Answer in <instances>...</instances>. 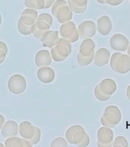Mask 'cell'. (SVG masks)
Returning a JSON list of instances; mask_svg holds the SVG:
<instances>
[{"mask_svg":"<svg viewBox=\"0 0 130 147\" xmlns=\"http://www.w3.org/2000/svg\"><path fill=\"white\" fill-rule=\"evenodd\" d=\"M27 87V82L25 78L20 74H14L8 81V88L9 91L14 94H21Z\"/></svg>","mask_w":130,"mask_h":147,"instance_id":"1","label":"cell"},{"mask_svg":"<svg viewBox=\"0 0 130 147\" xmlns=\"http://www.w3.org/2000/svg\"><path fill=\"white\" fill-rule=\"evenodd\" d=\"M114 133L112 129L102 126L97 132V146L99 147H111L113 145Z\"/></svg>","mask_w":130,"mask_h":147,"instance_id":"2","label":"cell"},{"mask_svg":"<svg viewBox=\"0 0 130 147\" xmlns=\"http://www.w3.org/2000/svg\"><path fill=\"white\" fill-rule=\"evenodd\" d=\"M79 38L82 39L91 38L96 33V25L92 21H84L78 26Z\"/></svg>","mask_w":130,"mask_h":147,"instance_id":"3","label":"cell"},{"mask_svg":"<svg viewBox=\"0 0 130 147\" xmlns=\"http://www.w3.org/2000/svg\"><path fill=\"white\" fill-rule=\"evenodd\" d=\"M95 51L90 47L80 48V51L77 56L78 64L80 66H87L94 61Z\"/></svg>","mask_w":130,"mask_h":147,"instance_id":"4","label":"cell"},{"mask_svg":"<svg viewBox=\"0 0 130 147\" xmlns=\"http://www.w3.org/2000/svg\"><path fill=\"white\" fill-rule=\"evenodd\" d=\"M110 44L111 48L117 51H125L127 50L129 41L125 35L122 34H113L110 38Z\"/></svg>","mask_w":130,"mask_h":147,"instance_id":"5","label":"cell"},{"mask_svg":"<svg viewBox=\"0 0 130 147\" xmlns=\"http://www.w3.org/2000/svg\"><path fill=\"white\" fill-rule=\"evenodd\" d=\"M58 34L59 33L57 31L49 30L48 32H46L40 39L42 43V45L45 48H53L54 46H55L58 43V41L60 39Z\"/></svg>","mask_w":130,"mask_h":147,"instance_id":"6","label":"cell"},{"mask_svg":"<svg viewBox=\"0 0 130 147\" xmlns=\"http://www.w3.org/2000/svg\"><path fill=\"white\" fill-rule=\"evenodd\" d=\"M1 133L3 137L9 138L16 136L18 133V125L14 120H8L5 122L1 127Z\"/></svg>","mask_w":130,"mask_h":147,"instance_id":"7","label":"cell"},{"mask_svg":"<svg viewBox=\"0 0 130 147\" xmlns=\"http://www.w3.org/2000/svg\"><path fill=\"white\" fill-rule=\"evenodd\" d=\"M51 58L56 62L63 61L70 55L68 50L62 45H56L51 48Z\"/></svg>","mask_w":130,"mask_h":147,"instance_id":"8","label":"cell"},{"mask_svg":"<svg viewBox=\"0 0 130 147\" xmlns=\"http://www.w3.org/2000/svg\"><path fill=\"white\" fill-rule=\"evenodd\" d=\"M110 59V51L105 48H101L95 53L94 57V62L95 65L98 67H103L107 64Z\"/></svg>","mask_w":130,"mask_h":147,"instance_id":"9","label":"cell"},{"mask_svg":"<svg viewBox=\"0 0 130 147\" xmlns=\"http://www.w3.org/2000/svg\"><path fill=\"white\" fill-rule=\"evenodd\" d=\"M37 76L38 80L44 84H49L55 80V73L51 67H39L37 72Z\"/></svg>","mask_w":130,"mask_h":147,"instance_id":"10","label":"cell"},{"mask_svg":"<svg viewBox=\"0 0 130 147\" xmlns=\"http://www.w3.org/2000/svg\"><path fill=\"white\" fill-rule=\"evenodd\" d=\"M51 26L44 21H36L31 26V32L34 37L37 39H41L43 34L50 29Z\"/></svg>","mask_w":130,"mask_h":147,"instance_id":"11","label":"cell"},{"mask_svg":"<svg viewBox=\"0 0 130 147\" xmlns=\"http://www.w3.org/2000/svg\"><path fill=\"white\" fill-rule=\"evenodd\" d=\"M97 31L102 35H107L112 30V22L109 16H103L97 20Z\"/></svg>","mask_w":130,"mask_h":147,"instance_id":"12","label":"cell"},{"mask_svg":"<svg viewBox=\"0 0 130 147\" xmlns=\"http://www.w3.org/2000/svg\"><path fill=\"white\" fill-rule=\"evenodd\" d=\"M51 61V55L48 50L39 51L35 55V64L38 67L50 66Z\"/></svg>","mask_w":130,"mask_h":147,"instance_id":"13","label":"cell"},{"mask_svg":"<svg viewBox=\"0 0 130 147\" xmlns=\"http://www.w3.org/2000/svg\"><path fill=\"white\" fill-rule=\"evenodd\" d=\"M130 71V56L129 55H123L118 60L117 64H116V68L115 72L121 74H126Z\"/></svg>","mask_w":130,"mask_h":147,"instance_id":"14","label":"cell"},{"mask_svg":"<svg viewBox=\"0 0 130 147\" xmlns=\"http://www.w3.org/2000/svg\"><path fill=\"white\" fill-rule=\"evenodd\" d=\"M19 135L25 140H28L33 136L35 131V126L28 121H23L19 124L18 126Z\"/></svg>","mask_w":130,"mask_h":147,"instance_id":"15","label":"cell"},{"mask_svg":"<svg viewBox=\"0 0 130 147\" xmlns=\"http://www.w3.org/2000/svg\"><path fill=\"white\" fill-rule=\"evenodd\" d=\"M101 124L109 128H115L120 123V119L111 112H104L100 119Z\"/></svg>","mask_w":130,"mask_h":147,"instance_id":"16","label":"cell"},{"mask_svg":"<svg viewBox=\"0 0 130 147\" xmlns=\"http://www.w3.org/2000/svg\"><path fill=\"white\" fill-rule=\"evenodd\" d=\"M67 2L72 12L80 14L84 13L87 10L88 0H68Z\"/></svg>","mask_w":130,"mask_h":147,"instance_id":"17","label":"cell"},{"mask_svg":"<svg viewBox=\"0 0 130 147\" xmlns=\"http://www.w3.org/2000/svg\"><path fill=\"white\" fill-rule=\"evenodd\" d=\"M62 38L65 39L69 43H74L79 39L78 30L76 26H71L64 29L62 32H60Z\"/></svg>","mask_w":130,"mask_h":147,"instance_id":"18","label":"cell"},{"mask_svg":"<svg viewBox=\"0 0 130 147\" xmlns=\"http://www.w3.org/2000/svg\"><path fill=\"white\" fill-rule=\"evenodd\" d=\"M73 144L77 146L78 147H86L90 144V137L88 134L84 131L78 130L75 133L73 136Z\"/></svg>","mask_w":130,"mask_h":147,"instance_id":"19","label":"cell"},{"mask_svg":"<svg viewBox=\"0 0 130 147\" xmlns=\"http://www.w3.org/2000/svg\"><path fill=\"white\" fill-rule=\"evenodd\" d=\"M55 17L61 24H64V23L68 22L71 21V19L73 18V12L71 11L68 5H67L61 7L57 11Z\"/></svg>","mask_w":130,"mask_h":147,"instance_id":"20","label":"cell"},{"mask_svg":"<svg viewBox=\"0 0 130 147\" xmlns=\"http://www.w3.org/2000/svg\"><path fill=\"white\" fill-rule=\"evenodd\" d=\"M100 89L103 93L107 95L112 96L115 92L117 91V84L111 78H105L100 84Z\"/></svg>","mask_w":130,"mask_h":147,"instance_id":"21","label":"cell"},{"mask_svg":"<svg viewBox=\"0 0 130 147\" xmlns=\"http://www.w3.org/2000/svg\"><path fill=\"white\" fill-rule=\"evenodd\" d=\"M5 146L6 147H29L32 146V145L27 140L24 138H18L16 136H11V137L6 138V140L5 142Z\"/></svg>","mask_w":130,"mask_h":147,"instance_id":"22","label":"cell"},{"mask_svg":"<svg viewBox=\"0 0 130 147\" xmlns=\"http://www.w3.org/2000/svg\"><path fill=\"white\" fill-rule=\"evenodd\" d=\"M25 6L28 9L41 10L44 9V0H25Z\"/></svg>","mask_w":130,"mask_h":147,"instance_id":"23","label":"cell"},{"mask_svg":"<svg viewBox=\"0 0 130 147\" xmlns=\"http://www.w3.org/2000/svg\"><path fill=\"white\" fill-rule=\"evenodd\" d=\"M84 129V127L80 125H74V126H71L70 128H68L67 129L66 133H65V136H66L67 141L71 143V144H73V135L75 134V133L78 130H83Z\"/></svg>","mask_w":130,"mask_h":147,"instance_id":"24","label":"cell"},{"mask_svg":"<svg viewBox=\"0 0 130 147\" xmlns=\"http://www.w3.org/2000/svg\"><path fill=\"white\" fill-rule=\"evenodd\" d=\"M94 95L96 96V98L100 101H102V102H104V101L109 100L111 96L110 95H107L105 93H103L102 91V90L100 89V84H97L96 86V87L94 88Z\"/></svg>","mask_w":130,"mask_h":147,"instance_id":"25","label":"cell"},{"mask_svg":"<svg viewBox=\"0 0 130 147\" xmlns=\"http://www.w3.org/2000/svg\"><path fill=\"white\" fill-rule=\"evenodd\" d=\"M18 30L21 34L23 35H29L32 34L31 32V26L24 24L22 21L19 19L18 22Z\"/></svg>","mask_w":130,"mask_h":147,"instance_id":"26","label":"cell"},{"mask_svg":"<svg viewBox=\"0 0 130 147\" xmlns=\"http://www.w3.org/2000/svg\"><path fill=\"white\" fill-rule=\"evenodd\" d=\"M67 2L65 0H55V2H54V4L51 6V13L54 16H56L57 11L59 10L61 7L67 5Z\"/></svg>","mask_w":130,"mask_h":147,"instance_id":"27","label":"cell"},{"mask_svg":"<svg viewBox=\"0 0 130 147\" xmlns=\"http://www.w3.org/2000/svg\"><path fill=\"white\" fill-rule=\"evenodd\" d=\"M67 141L62 137H57L51 143V147H67Z\"/></svg>","mask_w":130,"mask_h":147,"instance_id":"28","label":"cell"},{"mask_svg":"<svg viewBox=\"0 0 130 147\" xmlns=\"http://www.w3.org/2000/svg\"><path fill=\"white\" fill-rule=\"evenodd\" d=\"M40 140H41V130L38 127H36L35 126V131H34V134L33 135L31 139L28 140V142L31 143L32 146H34V145H36L37 143H38L40 142Z\"/></svg>","mask_w":130,"mask_h":147,"instance_id":"29","label":"cell"},{"mask_svg":"<svg viewBox=\"0 0 130 147\" xmlns=\"http://www.w3.org/2000/svg\"><path fill=\"white\" fill-rule=\"evenodd\" d=\"M113 146H128V141L124 136H117L113 140Z\"/></svg>","mask_w":130,"mask_h":147,"instance_id":"30","label":"cell"},{"mask_svg":"<svg viewBox=\"0 0 130 147\" xmlns=\"http://www.w3.org/2000/svg\"><path fill=\"white\" fill-rule=\"evenodd\" d=\"M37 21H44L46 23H48V25L51 26L53 24V18L52 16L48 13H41L38 16Z\"/></svg>","mask_w":130,"mask_h":147,"instance_id":"31","label":"cell"},{"mask_svg":"<svg viewBox=\"0 0 130 147\" xmlns=\"http://www.w3.org/2000/svg\"><path fill=\"white\" fill-rule=\"evenodd\" d=\"M123 55L121 52H116L114 53L113 55L110 57V67H111V68L112 70L115 72V68H116V64H117V61H118V60L119 58L120 57V56Z\"/></svg>","mask_w":130,"mask_h":147,"instance_id":"32","label":"cell"},{"mask_svg":"<svg viewBox=\"0 0 130 147\" xmlns=\"http://www.w3.org/2000/svg\"><path fill=\"white\" fill-rule=\"evenodd\" d=\"M105 112H111L112 113H114L120 120L122 119V113L120 112V110L116 106H108L105 109Z\"/></svg>","mask_w":130,"mask_h":147,"instance_id":"33","label":"cell"},{"mask_svg":"<svg viewBox=\"0 0 130 147\" xmlns=\"http://www.w3.org/2000/svg\"><path fill=\"white\" fill-rule=\"evenodd\" d=\"M21 16H30V17H32V18H34V19H36L37 20L38 15V11H37V10L27 8V9H25V10L22 12V15H21Z\"/></svg>","mask_w":130,"mask_h":147,"instance_id":"34","label":"cell"},{"mask_svg":"<svg viewBox=\"0 0 130 147\" xmlns=\"http://www.w3.org/2000/svg\"><path fill=\"white\" fill-rule=\"evenodd\" d=\"M19 19H20L24 24H25V25H29V26H32V25L37 21L36 19H34V18H32V17H30V16H21V18H19Z\"/></svg>","mask_w":130,"mask_h":147,"instance_id":"35","label":"cell"},{"mask_svg":"<svg viewBox=\"0 0 130 147\" xmlns=\"http://www.w3.org/2000/svg\"><path fill=\"white\" fill-rule=\"evenodd\" d=\"M83 47H90V48H92L94 49L95 47H96V45H95L94 41L91 38H85L82 41L80 48H83Z\"/></svg>","mask_w":130,"mask_h":147,"instance_id":"36","label":"cell"},{"mask_svg":"<svg viewBox=\"0 0 130 147\" xmlns=\"http://www.w3.org/2000/svg\"><path fill=\"white\" fill-rule=\"evenodd\" d=\"M57 45H64L65 48H67V49L68 50V52L70 53V55H71V51H72V47H71V43H69L68 41H66L65 39L64 38H60L59 41H58V43Z\"/></svg>","mask_w":130,"mask_h":147,"instance_id":"37","label":"cell"},{"mask_svg":"<svg viewBox=\"0 0 130 147\" xmlns=\"http://www.w3.org/2000/svg\"><path fill=\"white\" fill-rule=\"evenodd\" d=\"M71 26H75L74 22H71V21H70V22H68L61 24V28H60V32H62L64 29H65V28H67L71 27Z\"/></svg>","mask_w":130,"mask_h":147,"instance_id":"38","label":"cell"},{"mask_svg":"<svg viewBox=\"0 0 130 147\" xmlns=\"http://www.w3.org/2000/svg\"><path fill=\"white\" fill-rule=\"evenodd\" d=\"M55 2V0H44V2H45L44 9H49L50 7L52 6V5L54 4V2Z\"/></svg>","mask_w":130,"mask_h":147,"instance_id":"39","label":"cell"},{"mask_svg":"<svg viewBox=\"0 0 130 147\" xmlns=\"http://www.w3.org/2000/svg\"><path fill=\"white\" fill-rule=\"evenodd\" d=\"M6 53L0 49V64L4 62V61L5 60V57H6Z\"/></svg>","mask_w":130,"mask_h":147,"instance_id":"40","label":"cell"},{"mask_svg":"<svg viewBox=\"0 0 130 147\" xmlns=\"http://www.w3.org/2000/svg\"><path fill=\"white\" fill-rule=\"evenodd\" d=\"M0 49L3 51H5L6 54L8 53V47H7L5 43L3 42V41H0Z\"/></svg>","mask_w":130,"mask_h":147,"instance_id":"41","label":"cell"},{"mask_svg":"<svg viewBox=\"0 0 130 147\" xmlns=\"http://www.w3.org/2000/svg\"><path fill=\"white\" fill-rule=\"evenodd\" d=\"M124 0H112V2H111L110 5H112V6H117V5L122 4Z\"/></svg>","mask_w":130,"mask_h":147,"instance_id":"42","label":"cell"},{"mask_svg":"<svg viewBox=\"0 0 130 147\" xmlns=\"http://www.w3.org/2000/svg\"><path fill=\"white\" fill-rule=\"evenodd\" d=\"M126 96H127L129 100L130 101V84L129 85L127 89H126Z\"/></svg>","mask_w":130,"mask_h":147,"instance_id":"43","label":"cell"},{"mask_svg":"<svg viewBox=\"0 0 130 147\" xmlns=\"http://www.w3.org/2000/svg\"><path fill=\"white\" fill-rule=\"evenodd\" d=\"M5 123V118L2 115L0 114V129H1V127L3 125V123Z\"/></svg>","mask_w":130,"mask_h":147,"instance_id":"44","label":"cell"},{"mask_svg":"<svg viewBox=\"0 0 130 147\" xmlns=\"http://www.w3.org/2000/svg\"><path fill=\"white\" fill-rule=\"evenodd\" d=\"M96 2H99V3H100V4H106V0H96Z\"/></svg>","mask_w":130,"mask_h":147,"instance_id":"45","label":"cell"},{"mask_svg":"<svg viewBox=\"0 0 130 147\" xmlns=\"http://www.w3.org/2000/svg\"><path fill=\"white\" fill-rule=\"evenodd\" d=\"M127 53H128V55L130 56V44L129 45L128 48H127Z\"/></svg>","mask_w":130,"mask_h":147,"instance_id":"46","label":"cell"},{"mask_svg":"<svg viewBox=\"0 0 130 147\" xmlns=\"http://www.w3.org/2000/svg\"><path fill=\"white\" fill-rule=\"evenodd\" d=\"M112 1V0H106V4H110Z\"/></svg>","mask_w":130,"mask_h":147,"instance_id":"47","label":"cell"},{"mask_svg":"<svg viewBox=\"0 0 130 147\" xmlns=\"http://www.w3.org/2000/svg\"><path fill=\"white\" fill-rule=\"evenodd\" d=\"M2 16H1V14H0V25L2 24Z\"/></svg>","mask_w":130,"mask_h":147,"instance_id":"48","label":"cell"},{"mask_svg":"<svg viewBox=\"0 0 130 147\" xmlns=\"http://www.w3.org/2000/svg\"><path fill=\"white\" fill-rule=\"evenodd\" d=\"M4 146H5V145H3L2 143H0V147H3Z\"/></svg>","mask_w":130,"mask_h":147,"instance_id":"49","label":"cell"}]
</instances>
